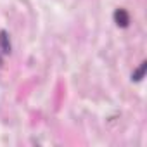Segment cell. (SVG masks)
Segmentation results:
<instances>
[{"instance_id":"cell-1","label":"cell","mask_w":147,"mask_h":147,"mask_svg":"<svg viewBox=\"0 0 147 147\" xmlns=\"http://www.w3.org/2000/svg\"><path fill=\"white\" fill-rule=\"evenodd\" d=\"M114 21H116L118 26L126 28V26L130 24V14H128V11H126V9H118V11L114 12Z\"/></svg>"},{"instance_id":"cell-2","label":"cell","mask_w":147,"mask_h":147,"mask_svg":"<svg viewBox=\"0 0 147 147\" xmlns=\"http://www.w3.org/2000/svg\"><path fill=\"white\" fill-rule=\"evenodd\" d=\"M0 50H2V54H11V40L5 30L0 31Z\"/></svg>"},{"instance_id":"cell-3","label":"cell","mask_w":147,"mask_h":147,"mask_svg":"<svg viewBox=\"0 0 147 147\" xmlns=\"http://www.w3.org/2000/svg\"><path fill=\"white\" fill-rule=\"evenodd\" d=\"M145 66H147V64H145V62H142V64H140V66H138V67H137V69L133 71V75H131V80H133V82H140V80L144 78V73H145Z\"/></svg>"}]
</instances>
